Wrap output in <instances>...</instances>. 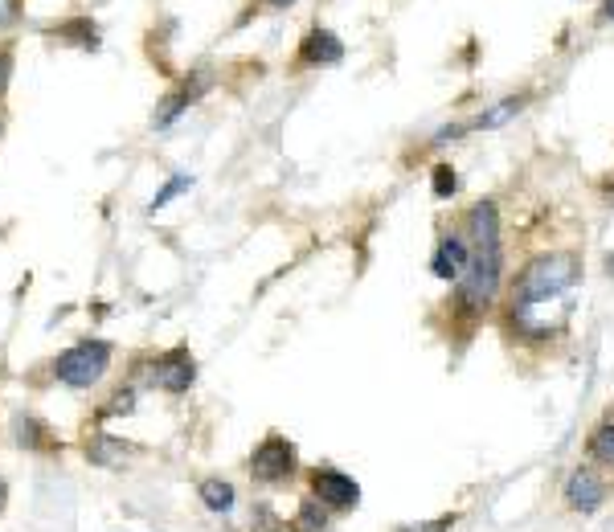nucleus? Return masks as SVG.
Masks as SVG:
<instances>
[{
  "label": "nucleus",
  "instance_id": "2",
  "mask_svg": "<svg viewBox=\"0 0 614 532\" xmlns=\"http://www.w3.org/2000/svg\"><path fill=\"white\" fill-rule=\"evenodd\" d=\"M500 287H504V242L471 246V266H467V275L455 283L459 312L463 316H484L488 307L496 303Z\"/></svg>",
  "mask_w": 614,
  "mask_h": 532
},
{
  "label": "nucleus",
  "instance_id": "5",
  "mask_svg": "<svg viewBox=\"0 0 614 532\" xmlns=\"http://www.w3.org/2000/svg\"><path fill=\"white\" fill-rule=\"evenodd\" d=\"M606 496H610V483H606V475H602L594 463L574 467V471L565 475V483H561L565 508H569V512H582V516H594V512L606 504Z\"/></svg>",
  "mask_w": 614,
  "mask_h": 532
},
{
  "label": "nucleus",
  "instance_id": "24",
  "mask_svg": "<svg viewBox=\"0 0 614 532\" xmlns=\"http://www.w3.org/2000/svg\"><path fill=\"white\" fill-rule=\"evenodd\" d=\"M602 21H614V0H602Z\"/></svg>",
  "mask_w": 614,
  "mask_h": 532
},
{
  "label": "nucleus",
  "instance_id": "19",
  "mask_svg": "<svg viewBox=\"0 0 614 532\" xmlns=\"http://www.w3.org/2000/svg\"><path fill=\"white\" fill-rule=\"evenodd\" d=\"M185 189H193V176H185V172H177V176H172V181H168V185H164V189H160V193L152 197V205H148V213H160V209H164V205H168L172 197H181Z\"/></svg>",
  "mask_w": 614,
  "mask_h": 532
},
{
  "label": "nucleus",
  "instance_id": "11",
  "mask_svg": "<svg viewBox=\"0 0 614 532\" xmlns=\"http://www.w3.org/2000/svg\"><path fill=\"white\" fill-rule=\"evenodd\" d=\"M586 455H590L594 467H602V471L614 475V422H602V426L590 430V438H586Z\"/></svg>",
  "mask_w": 614,
  "mask_h": 532
},
{
  "label": "nucleus",
  "instance_id": "13",
  "mask_svg": "<svg viewBox=\"0 0 614 532\" xmlns=\"http://www.w3.org/2000/svg\"><path fill=\"white\" fill-rule=\"evenodd\" d=\"M127 442L123 438H111V434H95L91 447H86V459H91L95 467H119L127 459Z\"/></svg>",
  "mask_w": 614,
  "mask_h": 532
},
{
  "label": "nucleus",
  "instance_id": "22",
  "mask_svg": "<svg viewBox=\"0 0 614 532\" xmlns=\"http://www.w3.org/2000/svg\"><path fill=\"white\" fill-rule=\"evenodd\" d=\"M136 410V389H119L111 402L103 406V418H115V414H131Z\"/></svg>",
  "mask_w": 614,
  "mask_h": 532
},
{
  "label": "nucleus",
  "instance_id": "8",
  "mask_svg": "<svg viewBox=\"0 0 614 532\" xmlns=\"http://www.w3.org/2000/svg\"><path fill=\"white\" fill-rule=\"evenodd\" d=\"M467 266H471V246L463 234H447V238H438L434 246V258H430V275L434 279H443V283H459L467 275Z\"/></svg>",
  "mask_w": 614,
  "mask_h": 532
},
{
  "label": "nucleus",
  "instance_id": "1",
  "mask_svg": "<svg viewBox=\"0 0 614 532\" xmlns=\"http://www.w3.org/2000/svg\"><path fill=\"white\" fill-rule=\"evenodd\" d=\"M582 279V258L574 250H549L537 254L512 283V312H524V307L549 303L557 295H565Z\"/></svg>",
  "mask_w": 614,
  "mask_h": 532
},
{
  "label": "nucleus",
  "instance_id": "7",
  "mask_svg": "<svg viewBox=\"0 0 614 532\" xmlns=\"http://www.w3.org/2000/svg\"><path fill=\"white\" fill-rule=\"evenodd\" d=\"M148 381L164 393H185L193 381H197V361H193V352L189 348H168L164 357L152 361L148 369Z\"/></svg>",
  "mask_w": 614,
  "mask_h": 532
},
{
  "label": "nucleus",
  "instance_id": "3",
  "mask_svg": "<svg viewBox=\"0 0 614 532\" xmlns=\"http://www.w3.org/2000/svg\"><path fill=\"white\" fill-rule=\"evenodd\" d=\"M111 365V344L107 340H78L74 348H66L54 361V373L62 385L70 389H91Z\"/></svg>",
  "mask_w": 614,
  "mask_h": 532
},
{
  "label": "nucleus",
  "instance_id": "18",
  "mask_svg": "<svg viewBox=\"0 0 614 532\" xmlns=\"http://www.w3.org/2000/svg\"><path fill=\"white\" fill-rule=\"evenodd\" d=\"M46 438H50V430L41 426L37 418H17V442H21V447H29V451L54 447V442H46Z\"/></svg>",
  "mask_w": 614,
  "mask_h": 532
},
{
  "label": "nucleus",
  "instance_id": "20",
  "mask_svg": "<svg viewBox=\"0 0 614 532\" xmlns=\"http://www.w3.org/2000/svg\"><path fill=\"white\" fill-rule=\"evenodd\" d=\"M430 189H434V197H455L459 193V172L451 168V164H438L434 168V181H430Z\"/></svg>",
  "mask_w": 614,
  "mask_h": 532
},
{
  "label": "nucleus",
  "instance_id": "25",
  "mask_svg": "<svg viewBox=\"0 0 614 532\" xmlns=\"http://www.w3.org/2000/svg\"><path fill=\"white\" fill-rule=\"evenodd\" d=\"M5 504H9V487H5V479H0V512H5Z\"/></svg>",
  "mask_w": 614,
  "mask_h": 532
},
{
  "label": "nucleus",
  "instance_id": "27",
  "mask_svg": "<svg viewBox=\"0 0 614 532\" xmlns=\"http://www.w3.org/2000/svg\"><path fill=\"white\" fill-rule=\"evenodd\" d=\"M606 271H610V279H614V254H606Z\"/></svg>",
  "mask_w": 614,
  "mask_h": 532
},
{
  "label": "nucleus",
  "instance_id": "15",
  "mask_svg": "<svg viewBox=\"0 0 614 532\" xmlns=\"http://www.w3.org/2000/svg\"><path fill=\"white\" fill-rule=\"evenodd\" d=\"M54 37H58V41H70V46H78V50H99V29L86 21V17H74V21L58 25Z\"/></svg>",
  "mask_w": 614,
  "mask_h": 532
},
{
  "label": "nucleus",
  "instance_id": "6",
  "mask_svg": "<svg viewBox=\"0 0 614 532\" xmlns=\"http://www.w3.org/2000/svg\"><path fill=\"white\" fill-rule=\"evenodd\" d=\"M312 483V496L328 508V512H357L361 508V483L353 475H344L336 467H316L307 475Z\"/></svg>",
  "mask_w": 614,
  "mask_h": 532
},
{
  "label": "nucleus",
  "instance_id": "26",
  "mask_svg": "<svg viewBox=\"0 0 614 532\" xmlns=\"http://www.w3.org/2000/svg\"><path fill=\"white\" fill-rule=\"evenodd\" d=\"M262 5H271V9H287V5H295V0H262Z\"/></svg>",
  "mask_w": 614,
  "mask_h": 532
},
{
  "label": "nucleus",
  "instance_id": "16",
  "mask_svg": "<svg viewBox=\"0 0 614 532\" xmlns=\"http://www.w3.org/2000/svg\"><path fill=\"white\" fill-rule=\"evenodd\" d=\"M250 532H295V524H287L271 504H254V512H250Z\"/></svg>",
  "mask_w": 614,
  "mask_h": 532
},
{
  "label": "nucleus",
  "instance_id": "23",
  "mask_svg": "<svg viewBox=\"0 0 614 532\" xmlns=\"http://www.w3.org/2000/svg\"><path fill=\"white\" fill-rule=\"evenodd\" d=\"M9 78H13V50L0 46V99H5V91H9Z\"/></svg>",
  "mask_w": 614,
  "mask_h": 532
},
{
  "label": "nucleus",
  "instance_id": "4",
  "mask_svg": "<svg viewBox=\"0 0 614 532\" xmlns=\"http://www.w3.org/2000/svg\"><path fill=\"white\" fill-rule=\"evenodd\" d=\"M295 471H299L295 442L283 438V434H267L250 455V479L262 483V487H283V483L295 479Z\"/></svg>",
  "mask_w": 614,
  "mask_h": 532
},
{
  "label": "nucleus",
  "instance_id": "10",
  "mask_svg": "<svg viewBox=\"0 0 614 532\" xmlns=\"http://www.w3.org/2000/svg\"><path fill=\"white\" fill-rule=\"evenodd\" d=\"M344 58V41L332 29H312L299 41V62L303 66H336Z\"/></svg>",
  "mask_w": 614,
  "mask_h": 532
},
{
  "label": "nucleus",
  "instance_id": "14",
  "mask_svg": "<svg viewBox=\"0 0 614 532\" xmlns=\"http://www.w3.org/2000/svg\"><path fill=\"white\" fill-rule=\"evenodd\" d=\"M291 524H295V532H332V512L316 496H307V500H299V512Z\"/></svg>",
  "mask_w": 614,
  "mask_h": 532
},
{
  "label": "nucleus",
  "instance_id": "21",
  "mask_svg": "<svg viewBox=\"0 0 614 532\" xmlns=\"http://www.w3.org/2000/svg\"><path fill=\"white\" fill-rule=\"evenodd\" d=\"M455 524H459V512H443V516L422 520V524H402L398 532H451Z\"/></svg>",
  "mask_w": 614,
  "mask_h": 532
},
{
  "label": "nucleus",
  "instance_id": "12",
  "mask_svg": "<svg viewBox=\"0 0 614 532\" xmlns=\"http://www.w3.org/2000/svg\"><path fill=\"white\" fill-rule=\"evenodd\" d=\"M197 496H201V504L209 508V512H234V500H238V492H234V483L230 479H201V487H197Z\"/></svg>",
  "mask_w": 614,
  "mask_h": 532
},
{
  "label": "nucleus",
  "instance_id": "9",
  "mask_svg": "<svg viewBox=\"0 0 614 532\" xmlns=\"http://www.w3.org/2000/svg\"><path fill=\"white\" fill-rule=\"evenodd\" d=\"M201 91H209V74H193V82H185L181 86V91H172L160 107H156V115H152V127L156 131H164V127H172V123H177L197 99H201Z\"/></svg>",
  "mask_w": 614,
  "mask_h": 532
},
{
  "label": "nucleus",
  "instance_id": "17",
  "mask_svg": "<svg viewBox=\"0 0 614 532\" xmlns=\"http://www.w3.org/2000/svg\"><path fill=\"white\" fill-rule=\"evenodd\" d=\"M520 107H524V99H504V103H496L492 111H484L471 127H479V131H492V127H500V123H508V119H516L520 115Z\"/></svg>",
  "mask_w": 614,
  "mask_h": 532
}]
</instances>
